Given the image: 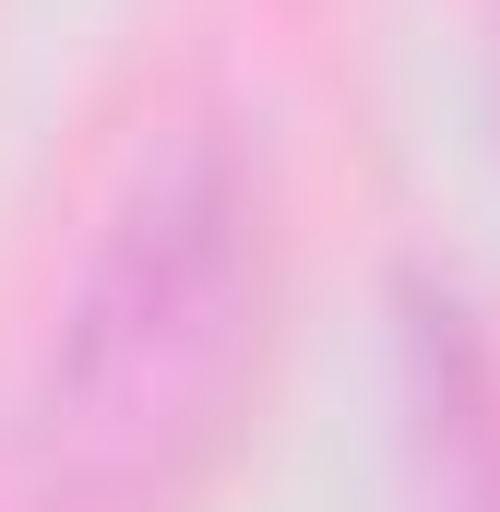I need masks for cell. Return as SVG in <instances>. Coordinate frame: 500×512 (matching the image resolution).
Segmentation results:
<instances>
[{
    "label": "cell",
    "instance_id": "6da1fadb",
    "mask_svg": "<svg viewBox=\"0 0 500 512\" xmlns=\"http://www.w3.org/2000/svg\"><path fill=\"white\" fill-rule=\"evenodd\" d=\"M262 334V227L227 143H167L131 179L120 227L60 322V382H48V441L84 489H167L250 370Z\"/></svg>",
    "mask_w": 500,
    "mask_h": 512
}]
</instances>
